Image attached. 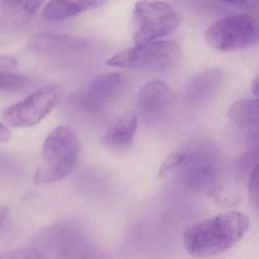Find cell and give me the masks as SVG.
<instances>
[{
    "label": "cell",
    "instance_id": "5b68a950",
    "mask_svg": "<svg viewBox=\"0 0 259 259\" xmlns=\"http://www.w3.org/2000/svg\"><path fill=\"white\" fill-rule=\"evenodd\" d=\"M258 38L257 21L246 14L221 19L210 25L205 33L207 43L224 52L251 48Z\"/></svg>",
    "mask_w": 259,
    "mask_h": 259
},
{
    "label": "cell",
    "instance_id": "e0dca14e",
    "mask_svg": "<svg viewBox=\"0 0 259 259\" xmlns=\"http://www.w3.org/2000/svg\"><path fill=\"white\" fill-rule=\"evenodd\" d=\"M249 194L251 202L257 210L258 207V167L256 166L251 171L249 182Z\"/></svg>",
    "mask_w": 259,
    "mask_h": 259
},
{
    "label": "cell",
    "instance_id": "8992f818",
    "mask_svg": "<svg viewBox=\"0 0 259 259\" xmlns=\"http://www.w3.org/2000/svg\"><path fill=\"white\" fill-rule=\"evenodd\" d=\"M61 98L60 88H43L23 101L7 107L3 117L8 125L15 128L32 126L41 122L58 105Z\"/></svg>",
    "mask_w": 259,
    "mask_h": 259
},
{
    "label": "cell",
    "instance_id": "ffe728a7",
    "mask_svg": "<svg viewBox=\"0 0 259 259\" xmlns=\"http://www.w3.org/2000/svg\"><path fill=\"white\" fill-rule=\"evenodd\" d=\"M11 138V132L5 125L0 122V143L7 142Z\"/></svg>",
    "mask_w": 259,
    "mask_h": 259
},
{
    "label": "cell",
    "instance_id": "7402d4cb",
    "mask_svg": "<svg viewBox=\"0 0 259 259\" xmlns=\"http://www.w3.org/2000/svg\"><path fill=\"white\" fill-rule=\"evenodd\" d=\"M258 75H256L255 78L253 79L251 85V92L256 97L258 95Z\"/></svg>",
    "mask_w": 259,
    "mask_h": 259
},
{
    "label": "cell",
    "instance_id": "277c9868",
    "mask_svg": "<svg viewBox=\"0 0 259 259\" xmlns=\"http://www.w3.org/2000/svg\"><path fill=\"white\" fill-rule=\"evenodd\" d=\"M136 45L149 43L175 31L180 23L178 13L171 6L158 0H142L133 11Z\"/></svg>",
    "mask_w": 259,
    "mask_h": 259
},
{
    "label": "cell",
    "instance_id": "9a60e30c",
    "mask_svg": "<svg viewBox=\"0 0 259 259\" xmlns=\"http://www.w3.org/2000/svg\"><path fill=\"white\" fill-rule=\"evenodd\" d=\"M32 84V79L27 75L12 73L10 71L0 72V91L1 92H12V93L25 92L31 88Z\"/></svg>",
    "mask_w": 259,
    "mask_h": 259
},
{
    "label": "cell",
    "instance_id": "8fae6325",
    "mask_svg": "<svg viewBox=\"0 0 259 259\" xmlns=\"http://www.w3.org/2000/svg\"><path fill=\"white\" fill-rule=\"evenodd\" d=\"M224 75L218 69L203 71L188 83L186 98L193 105L203 104L216 94L222 85Z\"/></svg>",
    "mask_w": 259,
    "mask_h": 259
},
{
    "label": "cell",
    "instance_id": "9c48e42d",
    "mask_svg": "<svg viewBox=\"0 0 259 259\" xmlns=\"http://www.w3.org/2000/svg\"><path fill=\"white\" fill-rule=\"evenodd\" d=\"M45 0H0V32L12 33L32 19Z\"/></svg>",
    "mask_w": 259,
    "mask_h": 259
},
{
    "label": "cell",
    "instance_id": "6da1fadb",
    "mask_svg": "<svg viewBox=\"0 0 259 259\" xmlns=\"http://www.w3.org/2000/svg\"><path fill=\"white\" fill-rule=\"evenodd\" d=\"M248 227L249 221L245 213L224 212L189 227L183 234V243L195 257L217 255L239 242Z\"/></svg>",
    "mask_w": 259,
    "mask_h": 259
},
{
    "label": "cell",
    "instance_id": "4fadbf2b",
    "mask_svg": "<svg viewBox=\"0 0 259 259\" xmlns=\"http://www.w3.org/2000/svg\"><path fill=\"white\" fill-rule=\"evenodd\" d=\"M108 0H51L45 10V17L61 20L73 17L88 10L99 8Z\"/></svg>",
    "mask_w": 259,
    "mask_h": 259
},
{
    "label": "cell",
    "instance_id": "30bf717a",
    "mask_svg": "<svg viewBox=\"0 0 259 259\" xmlns=\"http://www.w3.org/2000/svg\"><path fill=\"white\" fill-rule=\"evenodd\" d=\"M28 46L38 54L64 55L78 52L84 48V42L70 36L40 33L31 37Z\"/></svg>",
    "mask_w": 259,
    "mask_h": 259
},
{
    "label": "cell",
    "instance_id": "7c38bea8",
    "mask_svg": "<svg viewBox=\"0 0 259 259\" xmlns=\"http://www.w3.org/2000/svg\"><path fill=\"white\" fill-rule=\"evenodd\" d=\"M138 128V118L134 113L119 116L111 125L103 139V143L110 149L122 151L133 145Z\"/></svg>",
    "mask_w": 259,
    "mask_h": 259
},
{
    "label": "cell",
    "instance_id": "5bb4252c",
    "mask_svg": "<svg viewBox=\"0 0 259 259\" xmlns=\"http://www.w3.org/2000/svg\"><path fill=\"white\" fill-rule=\"evenodd\" d=\"M230 120L238 126L249 130L251 133L258 132L259 101L255 99H242L233 103L228 111Z\"/></svg>",
    "mask_w": 259,
    "mask_h": 259
},
{
    "label": "cell",
    "instance_id": "52a82bcc",
    "mask_svg": "<svg viewBox=\"0 0 259 259\" xmlns=\"http://www.w3.org/2000/svg\"><path fill=\"white\" fill-rule=\"evenodd\" d=\"M174 100L175 94L168 84L154 80L147 83L139 92L138 110L147 123H159L172 110Z\"/></svg>",
    "mask_w": 259,
    "mask_h": 259
},
{
    "label": "cell",
    "instance_id": "d6986e66",
    "mask_svg": "<svg viewBox=\"0 0 259 259\" xmlns=\"http://www.w3.org/2000/svg\"><path fill=\"white\" fill-rule=\"evenodd\" d=\"M218 2L228 5L254 8L258 5V0H218Z\"/></svg>",
    "mask_w": 259,
    "mask_h": 259
},
{
    "label": "cell",
    "instance_id": "3957f363",
    "mask_svg": "<svg viewBox=\"0 0 259 259\" xmlns=\"http://www.w3.org/2000/svg\"><path fill=\"white\" fill-rule=\"evenodd\" d=\"M182 57L180 45L174 40L136 45L112 57L107 64L113 67L164 72L174 69Z\"/></svg>",
    "mask_w": 259,
    "mask_h": 259
},
{
    "label": "cell",
    "instance_id": "ba28073f",
    "mask_svg": "<svg viewBox=\"0 0 259 259\" xmlns=\"http://www.w3.org/2000/svg\"><path fill=\"white\" fill-rule=\"evenodd\" d=\"M127 81L126 76L122 73L101 75L83 93L81 104L89 111H99L117 99L125 92Z\"/></svg>",
    "mask_w": 259,
    "mask_h": 259
},
{
    "label": "cell",
    "instance_id": "44dd1931",
    "mask_svg": "<svg viewBox=\"0 0 259 259\" xmlns=\"http://www.w3.org/2000/svg\"><path fill=\"white\" fill-rule=\"evenodd\" d=\"M8 208L6 206H0V227H2L8 215Z\"/></svg>",
    "mask_w": 259,
    "mask_h": 259
},
{
    "label": "cell",
    "instance_id": "7a4b0ae2",
    "mask_svg": "<svg viewBox=\"0 0 259 259\" xmlns=\"http://www.w3.org/2000/svg\"><path fill=\"white\" fill-rule=\"evenodd\" d=\"M79 145L73 132L64 125L56 128L45 140L41 159L34 174L37 184L53 183L70 174L78 164Z\"/></svg>",
    "mask_w": 259,
    "mask_h": 259
},
{
    "label": "cell",
    "instance_id": "2e32d148",
    "mask_svg": "<svg viewBox=\"0 0 259 259\" xmlns=\"http://www.w3.org/2000/svg\"><path fill=\"white\" fill-rule=\"evenodd\" d=\"M189 156L184 152H174L169 154L162 164L159 170V177H163L176 168L182 166L187 161Z\"/></svg>",
    "mask_w": 259,
    "mask_h": 259
},
{
    "label": "cell",
    "instance_id": "ac0fdd59",
    "mask_svg": "<svg viewBox=\"0 0 259 259\" xmlns=\"http://www.w3.org/2000/svg\"><path fill=\"white\" fill-rule=\"evenodd\" d=\"M18 62L14 57L0 55V72L11 71L17 66Z\"/></svg>",
    "mask_w": 259,
    "mask_h": 259
}]
</instances>
